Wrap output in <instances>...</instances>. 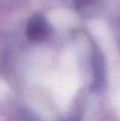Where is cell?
Returning a JSON list of instances; mask_svg holds the SVG:
<instances>
[{"mask_svg":"<svg viewBox=\"0 0 120 121\" xmlns=\"http://www.w3.org/2000/svg\"><path fill=\"white\" fill-rule=\"evenodd\" d=\"M77 2H78V3H77V6H78V8H80V6L86 5V4L93 2V0H79V1H77Z\"/></svg>","mask_w":120,"mask_h":121,"instance_id":"3","label":"cell"},{"mask_svg":"<svg viewBox=\"0 0 120 121\" xmlns=\"http://www.w3.org/2000/svg\"><path fill=\"white\" fill-rule=\"evenodd\" d=\"M94 75H95V83L94 86L97 90L102 89L104 86V63L102 55L100 53H96L94 57Z\"/></svg>","mask_w":120,"mask_h":121,"instance_id":"2","label":"cell"},{"mask_svg":"<svg viewBox=\"0 0 120 121\" xmlns=\"http://www.w3.org/2000/svg\"><path fill=\"white\" fill-rule=\"evenodd\" d=\"M49 26L44 17L34 16L27 27V35L32 40H42L48 35Z\"/></svg>","mask_w":120,"mask_h":121,"instance_id":"1","label":"cell"}]
</instances>
